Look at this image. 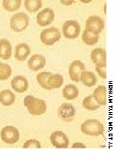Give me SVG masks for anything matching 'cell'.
<instances>
[{
	"label": "cell",
	"instance_id": "27",
	"mask_svg": "<svg viewBox=\"0 0 118 154\" xmlns=\"http://www.w3.org/2000/svg\"><path fill=\"white\" fill-rule=\"evenodd\" d=\"M11 67L8 64L0 62V80H6L11 75Z\"/></svg>",
	"mask_w": 118,
	"mask_h": 154
},
{
	"label": "cell",
	"instance_id": "2",
	"mask_svg": "<svg viewBox=\"0 0 118 154\" xmlns=\"http://www.w3.org/2000/svg\"><path fill=\"white\" fill-rule=\"evenodd\" d=\"M81 130L83 134L90 137H98L104 133L103 124L97 120H87L81 126Z\"/></svg>",
	"mask_w": 118,
	"mask_h": 154
},
{
	"label": "cell",
	"instance_id": "23",
	"mask_svg": "<svg viewBox=\"0 0 118 154\" xmlns=\"http://www.w3.org/2000/svg\"><path fill=\"white\" fill-rule=\"evenodd\" d=\"M83 106H84V107L85 108V109L91 110V111L98 109L99 106H100L96 102V100L93 98L92 95H88L84 99V100H83Z\"/></svg>",
	"mask_w": 118,
	"mask_h": 154
},
{
	"label": "cell",
	"instance_id": "31",
	"mask_svg": "<svg viewBox=\"0 0 118 154\" xmlns=\"http://www.w3.org/2000/svg\"><path fill=\"white\" fill-rule=\"evenodd\" d=\"M61 3H63V4H65V5H71L72 3H74V1H61Z\"/></svg>",
	"mask_w": 118,
	"mask_h": 154
},
{
	"label": "cell",
	"instance_id": "3",
	"mask_svg": "<svg viewBox=\"0 0 118 154\" xmlns=\"http://www.w3.org/2000/svg\"><path fill=\"white\" fill-rule=\"evenodd\" d=\"M11 28L17 33H20L26 29L29 24V18L24 12H18L14 14L10 22Z\"/></svg>",
	"mask_w": 118,
	"mask_h": 154
},
{
	"label": "cell",
	"instance_id": "26",
	"mask_svg": "<svg viewBox=\"0 0 118 154\" xmlns=\"http://www.w3.org/2000/svg\"><path fill=\"white\" fill-rule=\"evenodd\" d=\"M52 74L50 73V72H41V73L38 74L37 76V81L38 83L41 86V88L45 89V90H51L48 86V83H47V80H48V78L51 76Z\"/></svg>",
	"mask_w": 118,
	"mask_h": 154
},
{
	"label": "cell",
	"instance_id": "14",
	"mask_svg": "<svg viewBox=\"0 0 118 154\" xmlns=\"http://www.w3.org/2000/svg\"><path fill=\"white\" fill-rule=\"evenodd\" d=\"M27 65H28V67L32 71H38L45 66V65H46V59H45L43 55H40V54H35V55H32L31 58L28 60Z\"/></svg>",
	"mask_w": 118,
	"mask_h": 154
},
{
	"label": "cell",
	"instance_id": "8",
	"mask_svg": "<svg viewBox=\"0 0 118 154\" xmlns=\"http://www.w3.org/2000/svg\"><path fill=\"white\" fill-rule=\"evenodd\" d=\"M51 143L57 149H66L69 145V140L67 134L62 131H56L51 134Z\"/></svg>",
	"mask_w": 118,
	"mask_h": 154
},
{
	"label": "cell",
	"instance_id": "6",
	"mask_svg": "<svg viewBox=\"0 0 118 154\" xmlns=\"http://www.w3.org/2000/svg\"><path fill=\"white\" fill-rule=\"evenodd\" d=\"M63 35L68 39H75L81 33V25L76 21H67L63 24Z\"/></svg>",
	"mask_w": 118,
	"mask_h": 154
},
{
	"label": "cell",
	"instance_id": "10",
	"mask_svg": "<svg viewBox=\"0 0 118 154\" xmlns=\"http://www.w3.org/2000/svg\"><path fill=\"white\" fill-rule=\"evenodd\" d=\"M58 116L61 120L65 122H70L74 119L75 108L69 103L62 104L58 108Z\"/></svg>",
	"mask_w": 118,
	"mask_h": 154
},
{
	"label": "cell",
	"instance_id": "19",
	"mask_svg": "<svg viewBox=\"0 0 118 154\" xmlns=\"http://www.w3.org/2000/svg\"><path fill=\"white\" fill-rule=\"evenodd\" d=\"M15 101V94L11 90H3L0 92V103L3 106H11Z\"/></svg>",
	"mask_w": 118,
	"mask_h": 154
},
{
	"label": "cell",
	"instance_id": "18",
	"mask_svg": "<svg viewBox=\"0 0 118 154\" xmlns=\"http://www.w3.org/2000/svg\"><path fill=\"white\" fill-rule=\"evenodd\" d=\"M80 80L83 82L84 85H85L87 87H92V86L96 85V83H97V77L93 72L85 70L83 73L81 74Z\"/></svg>",
	"mask_w": 118,
	"mask_h": 154
},
{
	"label": "cell",
	"instance_id": "20",
	"mask_svg": "<svg viewBox=\"0 0 118 154\" xmlns=\"http://www.w3.org/2000/svg\"><path fill=\"white\" fill-rule=\"evenodd\" d=\"M78 95H79V90L73 84L66 85L64 89H63V96L67 100H73V99L78 97Z\"/></svg>",
	"mask_w": 118,
	"mask_h": 154
},
{
	"label": "cell",
	"instance_id": "22",
	"mask_svg": "<svg viewBox=\"0 0 118 154\" xmlns=\"http://www.w3.org/2000/svg\"><path fill=\"white\" fill-rule=\"evenodd\" d=\"M81 38H83V41L85 44L88 45V46H93V45H95L98 42L99 37L97 35H95L91 32H88V31L85 30L83 32Z\"/></svg>",
	"mask_w": 118,
	"mask_h": 154
},
{
	"label": "cell",
	"instance_id": "30",
	"mask_svg": "<svg viewBox=\"0 0 118 154\" xmlns=\"http://www.w3.org/2000/svg\"><path fill=\"white\" fill-rule=\"evenodd\" d=\"M72 148L75 149V148H83V149H85L86 147L85 146V145L83 143H79V142H76L74 143L73 145H72Z\"/></svg>",
	"mask_w": 118,
	"mask_h": 154
},
{
	"label": "cell",
	"instance_id": "29",
	"mask_svg": "<svg viewBox=\"0 0 118 154\" xmlns=\"http://www.w3.org/2000/svg\"><path fill=\"white\" fill-rule=\"evenodd\" d=\"M96 70L98 73L99 77L102 78V79H106V77H107V75H106V66H103V67L96 66Z\"/></svg>",
	"mask_w": 118,
	"mask_h": 154
},
{
	"label": "cell",
	"instance_id": "7",
	"mask_svg": "<svg viewBox=\"0 0 118 154\" xmlns=\"http://www.w3.org/2000/svg\"><path fill=\"white\" fill-rule=\"evenodd\" d=\"M104 28V22L99 16H90L85 22V30L99 35Z\"/></svg>",
	"mask_w": 118,
	"mask_h": 154
},
{
	"label": "cell",
	"instance_id": "28",
	"mask_svg": "<svg viewBox=\"0 0 118 154\" xmlns=\"http://www.w3.org/2000/svg\"><path fill=\"white\" fill-rule=\"evenodd\" d=\"M24 149H40L41 148V145L40 143V141L36 140V139H30L28 141H26L24 146Z\"/></svg>",
	"mask_w": 118,
	"mask_h": 154
},
{
	"label": "cell",
	"instance_id": "25",
	"mask_svg": "<svg viewBox=\"0 0 118 154\" xmlns=\"http://www.w3.org/2000/svg\"><path fill=\"white\" fill-rule=\"evenodd\" d=\"M24 7L29 12H36L42 7L41 0H25Z\"/></svg>",
	"mask_w": 118,
	"mask_h": 154
},
{
	"label": "cell",
	"instance_id": "21",
	"mask_svg": "<svg viewBox=\"0 0 118 154\" xmlns=\"http://www.w3.org/2000/svg\"><path fill=\"white\" fill-rule=\"evenodd\" d=\"M63 82H64V78L60 74H52L47 80L48 86L51 90L60 88L63 85Z\"/></svg>",
	"mask_w": 118,
	"mask_h": 154
},
{
	"label": "cell",
	"instance_id": "4",
	"mask_svg": "<svg viewBox=\"0 0 118 154\" xmlns=\"http://www.w3.org/2000/svg\"><path fill=\"white\" fill-rule=\"evenodd\" d=\"M61 34L59 30L56 27H51L43 30L40 33V40L43 44L47 45V46H52L56 42L60 40Z\"/></svg>",
	"mask_w": 118,
	"mask_h": 154
},
{
	"label": "cell",
	"instance_id": "16",
	"mask_svg": "<svg viewBox=\"0 0 118 154\" xmlns=\"http://www.w3.org/2000/svg\"><path fill=\"white\" fill-rule=\"evenodd\" d=\"M92 96L99 106H105L107 104V87L105 85L98 86L94 91Z\"/></svg>",
	"mask_w": 118,
	"mask_h": 154
},
{
	"label": "cell",
	"instance_id": "5",
	"mask_svg": "<svg viewBox=\"0 0 118 154\" xmlns=\"http://www.w3.org/2000/svg\"><path fill=\"white\" fill-rule=\"evenodd\" d=\"M0 137L3 142L8 145H13L15 144L20 137V133L18 131V129L14 126H6L1 130L0 133Z\"/></svg>",
	"mask_w": 118,
	"mask_h": 154
},
{
	"label": "cell",
	"instance_id": "11",
	"mask_svg": "<svg viewBox=\"0 0 118 154\" xmlns=\"http://www.w3.org/2000/svg\"><path fill=\"white\" fill-rule=\"evenodd\" d=\"M54 20V12L52 8H46L37 15V23L40 26L50 25Z\"/></svg>",
	"mask_w": 118,
	"mask_h": 154
},
{
	"label": "cell",
	"instance_id": "24",
	"mask_svg": "<svg viewBox=\"0 0 118 154\" xmlns=\"http://www.w3.org/2000/svg\"><path fill=\"white\" fill-rule=\"evenodd\" d=\"M21 0H3V8L8 11H18L21 7Z\"/></svg>",
	"mask_w": 118,
	"mask_h": 154
},
{
	"label": "cell",
	"instance_id": "9",
	"mask_svg": "<svg viewBox=\"0 0 118 154\" xmlns=\"http://www.w3.org/2000/svg\"><path fill=\"white\" fill-rule=\"evenodd\" d=\"M85 70V66L84 63L80 60H75L70 64L69 67V75L71 80L78 82L80 81V77L81 74Z\"/></svg>",
	"mask_w": 118,
	"mask_h": 154
},
{
	"label": "cell",
	"instance_id": "12",
	"mask_svg": "<svg viewBox=\"0 0 118 154\" xmlns=\"http://www.w3.org/2000/svg\"><path fill=\"white\" fill-rule=\"evenodd\" d=\"M91 60L96 66H106V51L102 48H97L91 52Z\"/></svg>",
	"mask_w": 118,
	"mask_h": 154
},
{
	"label": "cell",
	"instance_id": "15",
	"mask_svg": "<svg viewBox=\"0 0 118 154\" xmlns=\"http://www.w3.org/2000/svg\"><path fill=\"white\" fill-rule=\"evenodd\" d=\"M31 52V49L27 44L25 43H20L15 47V59L23 62L26 60L28 55Z\"/></svg>",
	"mask_w": 118,
	"mask_h": 154
},
{
	"label": "cell",
	"instance_id": "1",
	"mask_svg": "<svg viewBox=\"0 0 118 154\" xmlns=\"http://www.w3.org/2000/svg\"><path fill=\"white\" fill-rule=\"evenodd\" d=\"M24 104L26 106L28 112L35 116L44 114L47 109V105L44 100L40 98H36L32 95L25 96L24 99Z\"/></svg>",
	"mask_w": 118,
	"mask_h": 154
},
{
	"label": "cell",
	"instance_id": "17",
	"mask_svg": "<svg viewBox=\"0 0 118 154\" xmlns=\"http://www.w3.org/2000/svg\"><path fill=\"white\" fill-rule=\"evenodd\" d=\"M12 54V46L11 43L8 39H0V57L4 60L10 59Z\"/></svg>",
	"mask_w": 118,
	"mask_h": 154
},
{
	"label": "cell",
	"instance_id": "13",
	"mask_svg": "<svg viewBox=\"0 0 118 154\" xmlns=\"http://www.w3.org/2000/svg\"><path fill=\"white\" fill-rule=\"evenodd\" d=\"M11 87L16 93H24L28 89V80L24 76H16L11 80Z\"/></svg>",
	"mask_w": 118,
	"mask_h": 154
}]
</instances>
